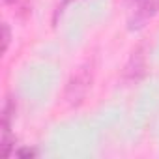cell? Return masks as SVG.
Instances as JSON below:
<instances>
[{
    "label": "cell",
    "mask_w": 159,
    "mask_h": 159,
    "mask_svg": "<svg viewBox=\"0 0 159 159\" xmlns=\"http://www.w3.org/2000/svg\"><path fill=\"white\" fill-rule=\"evenodd\" d=\"M6 2H13V0H6Z\"/></svg>",
    "instance_id": "7a4b0ae2"
},
{
    "label": "cell",
    "mask_w": 159,
    "mask_h": 159,
    "mask_svg": "<svg viewBox=\"0 0 159 159\" xmlns=\"http://www.w3.org/2000/svg\"><path fill=\"white\" fill-rule=\"evenodd\" d=\"M8 43H10V30L8 26H4V49H8Z\"/></svg>",
    "instance_id": "6da1fadb"
}]
</instances>
